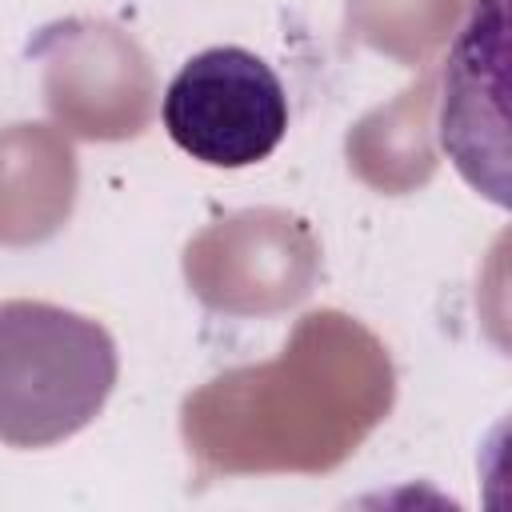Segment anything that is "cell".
Segmentation results:
<instances>
[{
	"instance_id": "obj_1",
	"label": "cell",
	"mask_w": 512,
	"mask_h": 512,
	"mask_svg": "<svg viewBox=\"0 0 512 512\" xmlns=\"http://www.w3.org/2000/svg\"><path fill=\"white\" fill-rule=\"evenodd\" d=\"M384 344L344 312H312L284 352L216 376L184 400V440L204 472H328L388 416Z\"/></svg>"
},
{
	"instance_id": "obj_2",
	"label": "cell",
	"mask_w": 512,
	"mask_h": 512,
	"mask_svg": "<svg viewBox=\"0 0 512 512\" xmlns=\"http://www.w3.org/2000/svg\"><path fill=\"white\" fill-rule=\"evenodd\" d=\"M120 356L108 328L48 300H0V440L52 448L108 404Z\"/></svg>"
},
{
	"instance_id": "obj_3",
	"label": "cell",
	"mask_w": 512,
	"mask_h": 512,
	"mask_svg": "<svg viewBox=\"0 0 512 512\" xmlns=\"http://www.w3.org/2000/svg\"><path fill=\"white\" fill-rule=\"evenodd\" d=\"M164 132L208 168H248L288 132V92L268 60L240 44H216L184 60L164 88Z\"/></svg>"
},
{
	"instance_id": "obj_4",
	"label": "cell",
	"mask_w": 512,
	"mask_h": 512,
	"mask_svg": "<svg viewBox=\"0 0 512 512\" xmlns=\"http://www.w3.org/2000/svg\"><path fill=\"white\" fill-rule=\"evenodd\" d=\"M28 56L44 60L48 112L84 140L140 136L152 116V68L132 36L104 20L48 24Z\"/></svg>"
},
{
	"instance_id": "obj_5",
	"label": "cell",
	"mask_w": 512,
	"mask_h": 512,
	"mask_svg": "<svg viewBox=\"0 0 512 512\" xmlns=\"http://www.w3.org/2000/svg\"><path fill=\"white\" fill-rule=\"evenodd\" d=\"M508 0H468L440 64V144L468 188L508 204Z\"/></svg>"
},
{
	"instance_id": "obj_6",
	"label": "cell",
	"mask_w": 512,
	"mask_h": 512,
	"mask_svg": "<svg viewBox=\"0 0 512 512\" xmlns=\"http://www.w3.org/2000/svg\"><path fill=\"white\" fill-rule=\"evenodd\" d=\"M184 272L208 308L264 316L308 292L316 280V240L304 220L256 208L196 236L184 256Z\"/></svg>"
},
{
	"instance_id": "obj_7",
	"label": "cell",
	"mask_w": 512,
	"mask_h": 512,
	"mask_svg": "<svg viewBox=\"0 0 512 512\" xmlns=\"http://www.w3.org/2000/svg\"><path fill=\"white\" fill-rule=\"evenodd\" d=\"M76 196V156L64 136L44 124H12L0 132V240L36 244L52 236Z\"/></svg>"
},
{
	"instance_id": "obj_8",
	"label": "cell",
	"mask_w": 512,
	"mask_h": 512,
	"mask_svg": "<svg viewBox=\"0 0 512 512\" xmlns=\"http://www.w3.org/2000/svg\"><path fill=\"white\" fill-rule=\"evenodd\" d=\"M464 4L468 0H348V16L372 48L420 64L448 40Z\"/></svg>"
}]
</instances>
